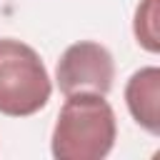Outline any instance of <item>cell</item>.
<instances>
[{"label": "cell", "mask_w": 160, "mask_h": 160, "mask_svg": "<svg viewBox=\"0 0 160 160\" xmlns=\"http://www.w3.org/2000/svg\"><path fill=\"white\" fill-rule=\"evenodd\" d=\"M52 95L42 58L22 40L0 38V112L28 118L40 112Z\"/></svg>", "instance_id": "obj_2"}, {"label": "cell", "mask_w": 160, "mask_h": 160, "mask_svg": "<svg viewBox=\"0 0 160 160\" xmlns=\"http://www.w3.org/2000/svg\"><path fill=\"white\" fill-rule=\"evenodd\" d=\"M55 80L62 95L98 92L108 95L115 80V60L110 50L95 40H80L65 48L58 60Z\"/></svg>", "instance_id": "obj_3"}, {"label": "cell", "mask_w": 160, "mask_h": 160, "mask_svg": "<svg viewBox=\"0 0 160 160\" xmlns=\"http://www.w3.org/2000/svg\"><path fill=\"white\" fill-rule=\"evenodd\" d=\"M118 138L115 110L98 92H72L58 112L50 150L58 160H102Z\"/></svg>", "instance_id": "obj_1"}, {"label": "cell", "mask_w": 160, "mask_h": 160, "mask_svg": "<svg viewBox=\"0 0 160 160\" xmlns=\"http://www.w3.org/2000/svg\"><path fill=\"white\" fill-rule=\"evenodd\" d=\"M132 32L140 48L148 52L160 50V35H158V0H140L135 8V20H132Z\"/></svg>", "instance_id": "obj_5"}, {"label": "cell", "mask_w": 160, "mask_h": 160, "mask_svg": "<svg viewBox=\"0 0 160 160\" xmlns=\"http://www.w3.org/2000/svg\"><path fill=\"white\" fill-rule=\"evenodd\" d=\"M125 105L142 130L150 135L160 132V68L148 65L130 75L125 85Z\"/></svg>", "instance_id": "obj_4"}]
</instances>
